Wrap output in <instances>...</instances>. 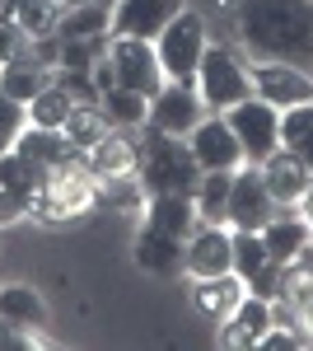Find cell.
I'll use <instances>...</instances> for the list:
<instances>
[{
    "mask_svg": "<svg viewBox=\"0 0 313 351\" xmlns=\"http://www.w3.org/2000/svg\"><path fill=\"white\" fill-rule=\"evenodd\" d=\"M243 295H248V286H243V276H238V271H225V276H201V281H197V291H192L197 309L206 314L210 324H225V319L238 309V300H243Z\"/></svg>",
    "mask_w": 313,
    "mask_h": 351,
    "instance_id": "15",
    "label": "cell"
},
{
    "mask_svg": "<svg viewBox=\"0 0 313 351\" xmlns=\"http://www.w3.org/2000/svg\"><path fill=\"white\" fill-rule=\"evenodd\" d=\"M42 183H47V169H38L28 155H19V150H5L0 155V192L24 197L28 206H33L42 197Z\"/></svg>",
    "mask_w": 313,
    "mask_h": 351,
    "instance_id": "20",
    "label": "cell"
},
{
    "mask_svg": "<svg viewBox=\"0 0 313 351\" xmlns=\"http://www.w3.org/2000/svg\"><path fill=\"white\" fill-rule=\"evenodd\" d=\"M24 127H28V108H24V104H14L10 94H0V155L14 150V141H19Z\"/></svg>",
    "mask_w": 313,
    "mask_h": 351,
    "instance_id": "32",
    "label": "cell"
},
{
    "mask_svg": "<svg viewBox=\"0 0 313 351\" xmlns=\"http://www.w3.org/2000/svg\"><path fill=\"white\" fill-rule=\"evenodd\" d=\"M262 183H266V192H271V202L276 206H290V202H299L304 197V188L313 183V169L299 155H290V150H276L271 160H262Z\"/></svg>",
    "mask_w": 313,
    "mask_h": 351,
    "instance_id": "13",
    "label": "cell"
},
{
    "mask_svg": "<svg viewBox=\"0 0 313 351\" xmlns=\"http://www.w3.org/2000/svg\"><path fill=\"white\" fill-rule=\"evenodd\" d=\"M145 225H155V230L173 234V239H187L197 230V206L183 192H155L150 206H145Z\"/></svg>",
    "mask_w": 313,
    "mask_h": 351,
    "instance_id": "18",
    "label": "cell"
},
{
    "mask_svg": "<svg viewBox=\"0 0 313 351\" xmlns=\"http://www.w3.org/2000/svg\"><path fill=\"white\" fill-rule=\"evenodd\" d=\"M266 328H271V300L243 295L238 309L225 319V342H229V347H258Z\"/></svg>",
    "mask_w": 313,
    "mask_h": 351,
    "instance_id": "19",
    "label": "cell"
},
{
    "mask_svg": "<svg viewBox=\"0 0 313 351\" xmlns=\"http://www.w3.org/2000/svg\"><path fill=\"white\" fill-rule=\"evenodd\" d=\"M197 94L206 108H234L253 94V71L238 61V52L229 47H206L201 52V66H197Z\"/></svg>",
    "mask_w": 313,
    "mask_h": 351,
    "instance_id": "4",
    "label": "cell"
},
{
    "mask_svg": "<svg viewBox=\"0 0 313 351\" xmlns=\"http://www.w3.org/2000/svg\"><path fill=\"white\" fill-rule=\"evenodd\" d=\"M225 122H229V132L238 136L248 164H262V160H271V155L281 150V108L266 104V99H258V94H248L243 104L225 108Z\"/></svg>",
    "mask_w": 313,
    "mask_h": 351,
    "instance_id": "5",
    "label": "cell"
},
{
    "mask_svg": "<svg viewBox=\"0 0 313 351\" xmlns=\"http://www.w3.org/2000/svg\"><path fill=\"white\" fill-rule=\"evenodd\" d=\"M238 33L258 61L313 66V0H243Z\"/></svg>",
    "mask_w": 313,
    "mask_h": 351,
    "instance_id": "1",
    "label": "cell"
},
{
    "mask_svg": "<svg viewBox=\"0 0 313 351\" xmlns=\"http://www.w3.org/2000/svg\"><path fill=\"white\" fill-rule=\"evenodd\" d=\"M84 164L94 169V178H117V173H131L136 169V145L131 141H117L108 132L94 150H84Z\"/></svg>",
    "mask_w": 313,
    "mask_h": 351,
    "instance_id": "27",
    "label": "cell"
},
{
    "mask_svg": "<svg viewBox=\"0 0 313 351\" xmlns=\"http://www.w3.org/2000/svg\"><path fill=\"white\" fill-rule=\"evenodd\" d=\"M243 286H248V295L281 300V295H286V267H281V263H262V267L253 271V276H248Z\"/></svg>",
    "mask_w": 313,
    "mask_h": 351,
    "instance_id": "33",
    "label": "cell"
},
{
    "mask_svg": "<svg viewBox=\"0 0 313 351\" xmlns=\"http://www.w3.org/2000/svg\"><path fill=\"white\" fill-rule=\"evenodd\" d=\"M108 66H112V80L145 94V99H155L164 89V66L155 56V43H145V38H117L112 33L108 38Z\"/></svg>",
    "mask_w": 313,
    "mask_h": 351,
    "instance_id": "6",
    "label": "cell"
},
{
    "mask_svg": "<svg viewBox=\"0 0 313 351\" xmlns=\"http://www.w3.org/2000/svg\"><path fill=\"white\" fill-rule=\"evenodd\" d=\"M178 10H183V0H117L112 5V33L117 38H145V43H155Z\"/></svg>",
    "mask_w": 313,
    "mask_h": 351,
    "instance_id": "12",
    "label": "cell"
},
{
    "mask_svg": "<svg viewBox=\"0 0 313 351\" xmlns=\"http://www.w3.org/2000/svg\"><path fill=\"white\" fill-rule=\"evenodd\" d=\"M309 239H313V225L304 216H271L266 225H262L266 258H271V263H281V267L299 263V253L309 248Z\"/></svg>",
    "mask_w": 313,
    "mask_h": 351,
    "instance_id": "14",
    "label": "cell"
},
{
    "mask_svg": "<svg viewBox=\"0 0 313 351\" xmlns=\"http://www.w3.org/2000/svg\"><path fill=\"white\" fill-rule=\"evenodd\" d=\"M0 14H10L28 38H47V33L61 28L66 5H61V0H5V5H0Z\"/></svg>",
    "mask_w": 313,
    "mask_h": 351,
    "instance_id": "22",
    "label": "cell"
},
{
    "mask_svg": "<svg viewBox=\"0 0 313 351\" xmlns=\"http://www.w3.org/2000/svg\"><path fill=\"white\" fill-rule=\"evenodd\" d=\"M262 263H271L266 258V243H262V230H234V271L248 281Z\"/></svg>",
    "mask_w": 313,
    "mask_h": 351,
    "instance_id": "31",
    "label": "cell"
},
{
    "mask_svg": "<svg viewBox=\"0 0 313 351\" xmlns=\"http://www.w3.org/2000/svg\"><path fill=\"white\" fill-rule=\"evenodd\" d=\"M206 19L197 10H178L164 33L155 38V56L164 66V80H183V84H197V66H201V52H206Z\"/></svg>",
    "mask_w": 313,
    "mask_h": 351,
    "instance_id": "3",
    "label": "cell"
},
{
    "mask_svg": "<svg viewBox=\"0 0 313 351\" xmlns=\"http://www.w3.org/2000/svg\"><path fill=\"white\" fill-rule=\"evenodd\" d=\"M28 47H33V38H28V33L14 24L10 14H0V66H5V61H19V56H28Z\"/></svg>",
    "mask_w": 313,
    "mask_h": 351,
    "instance_id": "34",
    "label": "cell"
},
{
    "mask_svg": "<svg viewBox=\"0 0 313 351\" xmlns=\"http://www.w3.org/2000/svg\"><path fill=\"white\" fill-rule=\"evenodd\" d=\"M299 342H304L299 332H281V328L271 324L266 332H262V342H258V347H262V351H290V347H299Z\"/></svg>",
    "mask_w": 313,
    "mask_h": 351,
    "instance_id": "35",
    "label": "cell"
},
{
    "mask_svg": "<svg viewBox=\"0 0 313 351\" xmlns=\"http://www.w3.org/2000/svg\"><path fill=\"white\" fill-rule=\"evenodd\" d=\"M99 108L112 127H140V122H150V99L145 94H136L127 84H112L99 94Z\"/></svg>",
    "mask_w": 313,
    "mask_h": 351,
    "instance_id": "24",
    "label": "cell"
},
{
    "mask_svg": "<svg viewBox=\"0 0 313 351\" xmlns=\"http://www.w3.org/2000/svg\"><path fill=\"white\" fill-rule=\"evenodd\" d=\"M271 216H276V202H271V192L262 183V169L258 164H238L234 183H229V202H225V225L262 230Z\"/></svg>",
    "mask_w": 313,
    "mask_h": 351,
    "instance_id": "7",
    "label": "cell"
},
{
    "mask_svg": "<svg viewBox=\"0 0 313 351\" xmlns=\"http://www.w3.org/2000/svg\"><path fill=\"white\" fill-rule=\"evenodd\" d=\"M183 243L187 239H173V234H164L155 225H140V234H136V263L145 271H155V276H173V271H183Z\"/></svg>",
    "mask_w": 313,
    "mask_h": 351,
    "instance_id": "17",
    "label": "cell"
},
{
    "mask_svg": "<svg viewBox=\"0 0 313 351\" xmlns=\"http://www.w3.org/2000/svg\"><path fill=\"white\" fill-rule=\"evenodd\" d=\"M229 183H234V169H206V173H201V183H197V192H192L197 220L225 225V202H229Z\"/></svg>",
    "mask_w": 313,
    "mask_h": 351,
    "instance_id": "23",
    "label": "cell"
},
{
    "mask_svg": "<svg viewBox=\"0 0 313 351\" xmlns=\"http://www.w3.org/2000/svg\"><path fill=\"white\" fill-rule=\"evenodd\" d=\"M281 150L299 155L313 169V104H295L281 112Z\"/></svg>",
    "mask_w": 313,
    "mask_h": 351,
    "instance_id": "29",
    "label": "cell"
},
{
    "mask_svg": "<svg viewBox=\"0 0 313 351\" xmlns=\"http://www.w3.org/2000/svg\"><path fill=\"white\" fill-rule=\"evenodd\" d=\"M201 117H206V104H201L197 84L164 80V89L150 99V127L164 136H187Z\"/></svg>",
    "mask_w": 313,
    "mask_h": 351,
    "instance_id": "10",
    "label": "cell"
},
{
    "mask_svg": "<svg viewBox=\"0 0 313 351\" xmlns=\"http://www.w3.org/2000/svg\"><path fill=\"white\" fill-rule=\"evenodd\" d=\"M183 267L187 276H225V271H234V230H225V225H210L201 220L183 243Z\"/></svg>",
    "mask_w": 313,
    "mask_h": 351,
    "instance_id": "8",
    "label": "cell"
},
{
    "mask_svg": "<svg viewBox=\"0 0 313 351\" xmlns=\"http://www.w3.org/2000/svg\"><path fill=\"white\" fill-rule=\"evenodd\" d=\"M253 94L286 112L295 104H313V75L295 61H258L253 66Z\"/></svg>",
    "mask_w": 313,
    "mask_h": 351,
    "instance_id": "9",
    "label": "cell"
},
{
    "mask_svg": "<svg viewBox=\"0 0 313 351\" xmlns=\"http://www.w3.org/2000/svg\"><path fill=\"white\" fill-rule=\"evenodd\" d=\"M299 202H304V220H309V225H313V183H309V188H304V197H299Z\"/></svg>",
    "mask_w": 313,
    "mask_h": 351,
    "instance_id": "37",
    "label": "cell"
},
{
    "mask_svg": "<svg viewBox=\"0 0 313 351\" xmlns=\"http://www.w3.org/2000/svg\"><path fill=\"white\" fill-rule=\"evenodd\" d=\"M187 145H192V155L201 164V173H206V169H238V164H248L238 136L229 132V122H225V112H220V117H201V122L187 132Z\"/></svg>",
    "mask_w": 313,
    "mask_h": 351,
    "instance_id": "11",
    "label": "cell"
},
{
    "mask_svg": "<svg viewBox=\"0 0 313 351\" xmlns=\"http://www.w3.org/2000/svg\"><path fill=\"white\" fill-rule=\"evenodd\" d=\"M61 132H66V141H71L79 155H84V150H94V145L112 132V122L103 117V108H99V104H75V112L66 117V127H61Z\"/></svg>",
    "mask_w": 313,
    "mask_h": 351,
    "instance_id": "28",
    "label": "cell"
},
{
    "mask_svg": "<svg viewBox=\"0 0 313 351\" xmlns=\"http://www.w3.org/2000/svg\"><path fill=\"white\" fill-rule=\"evenodd\" d=\"M71 112H75V99L52 80L47 89H38V99L28 104V122H33V127H56V132H61Z\"/></svg>",
    "mask_w": 313,
    "mask_h": 351,
    "instance_id": "30",
    "label": "cell"
},
{
    "mask_svg": "<svg viewBox=\"0 0 313 351\" xmlns=\"http://www.w3.org/2000/svg\"><path fill=\"white\" fill-rule=\"evenodd\" d=\"M136 178L145 192H183L192 197L201 183V164L183 136H164L150 127V141L136 150Z\"/></svg>",
    "mask_w": 313,
    "mask_h": 351,
    "instance_id": "2",
    "label": "cell"
},
{
    "mask_svg": "<svg viewBox=\"0 0 313 351\" xmlns=\"http://www.w3.org/2000/svg\"><path fill=\"white\" fill-rule=\"evenodd\" d=\"M0 319L19 328H42L47 324V304L33 286H0Z\"/></svg>",
    "mask_w": 313,
    "mask_h": 351,
    "instance_id": "26",
    "label": "cell"
},
{
    "mask_svg": "<svg viewBox=\"0 0 313 351\" xmlns=\"http://www.w3.org/2000/svg\"><path fill=\"white\" fill-rule=\"evenodd\" d=\"M0 347H10V351H14V347H33V337H28V332H24L19 324L0 319Z\"/></svg>",
    "mask_w": 313,
    "mask_h": 351,
    "instance_id": "36",
    "label": "cell"
},
{
    "mask_svg": "<svg viewBox=\"0 0 313 351\" xmlns=\"http://www.w3.org/2000/svg\"><path fill=\"white\" fill-rule=\"evenodd\" d=\"M52 75H47V66L42 61H33V56H19V61H5L0 66V94H10L14 104H33L38 99V89H47Z\"/></svg>",
    "mask_w": 313,
    "mask_h": 351,
    "instance_id": "21",
    "label": "cell"
},
{
    "mask_svg": "<svg viewBox=\"0 0 313 351\" xmlns=\"http://www.w3.org/2000/svg\"><path fill=\"white\" fill-rule=\"evenodd\" d=\"M14 150H19V155H28V160L38 164V169H47V173H52V169H61L66 160H75V155H79L75 145L66 141V132H56V127H33V122H28L24 132H19Z\"/></svg>",
    "mask_w": 313,
    "mask_h": 351,
    "instance_id": "16",
    "label": "cell"
},
{
    "mask_svg": "<svg viewBox=\"0 0 313 351\" xmlns=\"http://www.w3.org/2000/svg\"><path fill=\"white\" fill-rule=\"evenodd\" d=\"M61 38H108L112 33V10L103 0H84V5H71L61 14Z\"/></svg>",
    "mask_w": 313,
    "mask_h": 351,
    "instance_id": "25",
    "label": "cell"
}]
</instances>
